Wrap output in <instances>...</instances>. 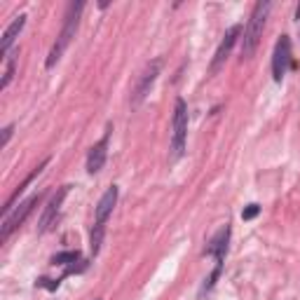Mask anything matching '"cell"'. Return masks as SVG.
<instances>
[{
  "mask_svg": "<svg viewBox=\"0 0 300 300\" xmlns=\"http://www.w3.org/2000/svg\"><path fill=\"white\" fill-rule=\"evenodd\" d=\"M82 10H84V3H70L68 5L66 17H64V26H61V33L57 35L50 54H47V61H45L47 68H54V66L59 64V59L64 57V52L68 50L70 40L75 38L77 26H80V17H82Z\"/></svg>",
  "mask_w": 300,
  "mask_h": 300,
  "instance_id": "1",
  "label": "cell"
},
{
  "mask_svg": "<svg viewBox=\"0 0 300 300\" xmlns=\"http://www.w3.org/2000/svg\"><path fill=\"white\" fill-rule=\"evenodd\" d=\"M270 10H272V3L268 0H261L253 5V12H251V19L244 28V38H242V57H251L258 47L263 38V28H265V21L270 17Z\"/></svg>",
  "mask_w": 300,
  "mask_h": 300,
  "instance_id": "2",
  "label": "cell"
},
{
  "mask_svg": "<svg viewBox=\"0 0 300 300\" xmlns=\"http://www.w3.org/2000/svg\"><path fill=\"white\" fill-rule=\"evenodd\" d=\"M185 141H188V103L183 99H176L172 117V160H179L185 153Z\"/></svg>",
  "mask_w": 300,
  "mask_h": 300,
  "instance_id": "3",
  "label": "cell"
},
{
  "mask_svg": "<svg viewBox=\"0 0 300 300\" xmlns=\"http://www.w3.org/2000/svg\"><path fill=\"white\" fill-rule=\"evenodd\" d=\"M42 197H45V192H35V195H31V197L26 199V202H21L19 209H14L7 218H3V232H0V242L5 244L14 230H19L21 225L26 223V218L33 213L35 204H40V202H42Z\"/></svg>",
  "mask_w": 300,
  "mask_h": 300,
  "instance_id": "4",
  "label": "cell"
},
{
  "mask_svg": "<svg viewBox=\"0 0 300 300\" xmlns=\"http://www.w3.org/2000/svg\"><path fill=\"white\" fill-rule=\"evenodd\" d=\"M160 70H162V59H153L150 64H146L143 73H141L139 80H136L134 92H132V108H139L141 103L148 99L155 80H157V75H160Z\"/></svg>",
  "mask_w": 300,
  "mask_h": 300,
  "instance_id": "5",
  "label": "cell"
},
{
  "mask_svg": "<svg viewBox=\"0 0 300 300\" xmlns=\"http://www.w3.org/2000/svg\"><path fill=\"white\" fill-rule=\"evenodd\" d=\"M293 66V54H291V38L288 35H281L277 40L275 52H272V77L275 82H281L286 70Z\"/></svg>",
  "mask_w": 300,
  "mask_h": 300,
  "instance_id": "6",
  "label": "cell"
},
{
  "mask_svg": "<svg viewBox=\"0 0 300 300\" xmlns=\"http://www.w3.org/2000/svg\"><path fill=\"white\" fill-rule=\"evenodd\" d=\"M68 192H70V185H61V188L54 192V197L50 199V204L45 206L42 216H40V223H38V232H40V235H45L52 225H57L59 211H61V206H64V199L68 197Z\"/></svg>",
  "mask_w": 300,
  "mask_h": 300,
  "instance_id": "7",
  "label": "cell"
},
{
  "mask_svg": "<svg viewBox=\"0 0 300 300\" xmlns=\"http://www.w3.org/2000/svg\"><path fill=\"white\" fill-rule=\"evenodd\" d=\"M239 33H242V26L235 24L228 28V33L223 35V40H221V45H218L216 54H213V59H211V66H209V75H216L218 70L223 68V64L228 61V57H230L232 47H235L237 38H239Z\"/></svg>",
  "mask_w": 300,
  "mask_h": 300,
  "instance_id": "8",
  "label": "cell"
},
{
  "mask_svg": "<svg viewBox=\"0 0 300 300\" xmlns=\"http://www.w3.org/2000/svg\"><path fill=\"white\" fill-rule=\"evenodd\" d=\"M108 141H110V129L103 134V139L99 143L90 148V155H87V172L90 174H99L108 160Z\"/></svg>",
  "mask_w": 300,
  "mask_h": 300,
  "instance_id": "9",
  "label": "cell"
},
{
  "mask_svg": "<svg viewBox=\"0 0 300 300\" xmlns=\"http://www.w3.org/2000/svg\"><path fill=\"white\" fill-rule=\"evenodd\" d=\"M228 242H230V225L225 223L216 235L211 237V242H209V246L204 249V253L213 255V258H216V265H223L225 253H228Z\"/></svg>",
  "mask_w": 300,
  "mask_h": 300,
  "instance_id": "10",
  "label": "cell"
},
{
  "mask_svg": "<svg viewBox=\"0 0 300 300\" xmlns=\"http://www.w3.org/2000/svg\"><path fill=\"white\" fill-rule=\"evenodd\" d=\"M115 204H117V185H110L108 190L101 195L99 204H96L94 223L96 225H106V223H108V218H110V213H113V209H115Z\"/></svg>",
  "mask_w": 300,
  "mask_h": 300,
  "instance_id": "11",
  "label": "cell"
},
{
  "mask_svg": "<svg viewBox=\"0 0 300 300\" xmlns=\"http://www.w3.org/2000/svg\"><path fill=\"white\" fill-rule=\"evenodd\" d=\"M47 164H50V157H45V160L40 162V164L35 166V169H33V172H31V174H28V176H26V179H24V183H19V185H17V190H14L12 195L7 197L5 206H3V218H7V216H10V213H12V211H14V206H17V199H19V195L26 190V188H28V185L33 183V179H35V176H38V174L42 172V169H45Z\"/></svg>",
  "mask_w": 300,
  "mask_h": 300,
  "instance_id": "12",
  "label": "cell"
},
{
  "mask_svg": "<svg viewBox=\"0 0 300 300\" xmlns=\"http://www.w3.org/2000/svg\"><path fill=\"white\" fill-rule=\"evenodd\" d=\"M24 26H26V14H19V17L5 28V33H3V42H0V57H7V54H10L14 40L19 38V33L24 31Z\"/></svg>",
  "mask_w": 300,
  "mask_h": 300,
  "instance_id": "13",
  "label": "cell"
},
{
  "mask_svg": "<svg viewBox=\"0 0 300 300\" xmlns=\"http://www.w3.org/2000/svg\"><path fill=\"white\" fill-rule=\"evenodd\" d=\"M103 237H106V225H96L92 228V235H90V251L92 255H96L101 251V244H103Z\"/></svg>",
  "mask_w": 300,
  "mask_h": 300,
  "instance_id": "14",
  "label": "cell"
},
{
  "mask_svg": "<svg viewBox=\"0 0 300 300\" xmlns=\"http://www.w3.org/2000/svg\"><path fill=\"white\" fill-rule=\"evenodd\" d=\"M73 263H80V251H61V253L52 255V265H73Z\"/></svg>",
  "mask_w": 300,
  "mask_h": 300,
  "instance_id": "15",
  "label": "cell"
},
{
  "mask_svg": "<svg viewBox=\"0 0 300 300\" xmlns=\"http://www.w3.org/2000/svg\"><path fill=\"white\" fill-rule=\"evenodd\" d=\"M14 70H17V61L12 57L7 59V66H5V75H3V82H0V92H5L10 87V82L14 80Z\"/></svg>",
  "mask_w": 300,
  "mask_h": 300,
  "instance_id": "16",
  "label": "cell"
},
{
  "mask_svg": "<svg viewBox=\"0 0 300 300\" xmlns=\"http://www.w3.org/2000/svg\"><path fill=\"white\" fill-rule=\"evenodd\" d=\"M261 213V206L258 204H249V206H244V211H242V221H253L255 216Z\"/></svg>",
  "mask_w": 300,
  "mask_h": 300,
  "instance_id": "17",
  "label": "cell"
},
{
  "mask_svg": "<svg viewBox=\"0 0 300 300\" xmlns=\"http://www.w3.org/2000/svg\"><path fill=\"white\" fill-rule=\"evenodd\" d=\"M59 281H61V279H47V277H42V279H38V286L40 288H47V291H57Z\"/></svg>",
  "mask_w": 300,
  "mask_h": 300,
  "instance_id": "18",
  "label": "cell"
},
{
  "mask_svg": "<svg viewBox=\"0 0 300 300\" xmlns=\"http://www.w3.org/2000/svg\"><path fill=\"white\" fill-rule=\"evenodd\" d=\"M12 134H14V124H7V127L3 129V141H0V148H7V143H10Z\"/></svg>",
  "mask_w": 300,
  "mask_h": 300,
  "instance_id": "19",
  "label": "cell"
},
{
  "mask_svg": "<svg viewBox=\"0 0 300 300\" xmlns=\"http://www.w3.org/2000/svg\"><path fill=\"white\" fill-rule=\"evenodd\" d=\"M295 19H300V5L295 7Z\"/></svg>",
  "mask_w": 300,
  "mask_h": 300,
  "instance_id": "20",
  "label": "cell"
}]
</instances>
